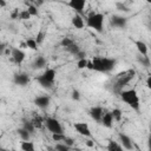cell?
Here are the masks:
<instances>
[{"instance_id": "27", "label": "cell", "mask_w": 151, "mask_h": 151, "mask_svg": "<svg viewBox=\"0 0 151 151\" xmlns=\"http://www.w3.org/2000/svg\"><path fill=\"white\" fill-rule=\"evenodd\" d=\"M73 42H74V40H73L72 38L65 37V38H63V39H61V41H60V45H61L64 48H67V47H68V46H71Z\"/></svg>"}, {"instance_id": "4", "label": "cell", "mask_w": 151, "mask_h": 151, "mask_svg": "<svg viewBox=\"0 0 151 151\" xmlns=\"http://www.w3.org/2000/svg\"><path fill=\"white\" fill-rule=\"evenodd\" d=\"M104 19H105L104 14L93 12V13H91L86 17L85 22H86L87 27L94 29L98 33H103V31H104Z\"/></svg>"}, {"instance_id": "44", "label": "cell", "mask_w": 151, "mask_h": 151, "mask_svg": "<svg viewBox=\"0 0 151 151\" xmlns=\"http://www.w3.org/2000/svg\"><path fill=\"white\" fill-rule=\"evenodd\" d=\"M150 51H151V45H150Z\"/></svg>"}, {"instance_id": "38", "label": "cell", "mask_w": 151, "mask_h": 151, "mask_svg": "<svg viewBox=\"0 0 151 151\" xmlns=\"http://www.w3.org/2000/svg\"><path fill=\"white\" fill-rule=\"evenodd\" d=\"M77 59H83V58H86V53L84 52V51H80L79 53H77L76 55H74Z\"/></svg>"}, {"instance_id": "30", "label": "cell", "mask_w": 151, "mask_h": 151, "mask_svg": "<svg viewBox=\"0 0 151 151\" xmlns=\"http://www.w3.org/2000/svg\"><path fill=\"white\" fill-rule=\"evenodd\" d=\"M116 8H117L118 11H120V12H129V11H130L129 7H127L124 2H122V1H117V2H116Z\"/></svg>"}, {"instance_id": "18", "label": "cell", "mask_w": 151, "mask_h": 151, "mask_svg": "<svg viewBox=\"0 0 151 151\" xmlns=\"http://www.w3.org/2000/svg\"><path fill=\"white\" fill-rule=\"evenodd\" d=\"M134 45L137 47V51L139 54H143V55H147V52H149V46L143 41V40H136L134 41Z\"/></svg>"}, {"instance_id": "34", "label": "cell", "mask_w": 151, "mask_h": 151, "mask_svg": "<svg viewBox=\"0 0 151 151\" xmlns=\"http://www.w3.org/2000/svg\"><path fill=\"white\" fill-rule=\"evenodd\" d=\"M44 39H45V32L41 29V31L38 32V34H37V37H35V40H37L38 45H40V44L44 41Z\"/></svg>"}, {"instance_id": "9", "label": "cell", "mask_w": 151, "mask_h": 151, "mask_svg": "<svg viewBox=\"0 0 151 151\" xmlns=\"http://www.w3.org/2000/svg\"><path fill=\"white\" fill-rule=\"evenodd\" d=\"M51 104V97L47 94H41V96H37L34 98V105L37 107H39L40 110H46Z\"/></svg>"}, {"instance_id": "32", "label": "cell", "mask_w": 151, "mask_h": 151, "mask_svg": "<svg viewBox=\"0 0 151 151\" xmlns=\"http://www.w3.org/2000/svg\"><path fill=\"white\" fill-rule=\"evenodd\" d=\"M27 9H28V12L31 13V15H32V17H37V15L39 14L38 7H37V6H34V5H28Z\"/></svg>"}, {"instance_id": "10", "label": "cell", "mask_w": 151, "mask_h": 151, "mask_svg": "<svg viewBox=\"0 0 151 151\" xmlns=\"http://www.w3.org/2000/svg\"><path fill=\"white\" fill-rule=\"evenodd\" d=\"M11 57H12L13 61H14L17 65H20V64H22V61L25 60V58H26V53H25L21 48L14 47V48L11 50Z\"/></svg>"}, {"instance_id": "35", "label": "cell", "mask_w": 151, "mask_h": 151, "mask_svg": "<svg viewBox=\"0 0 151 151\" xmlns=\"http://www.w3.org/2000/svg\"><path fill=\"white\" fill-rule=\"evenodd\" d=\"M33 124H34V126H35V129H40L41 126H42V123H45V120L42 122V119L40 118V117H35L33 120Z\"/></svg>"}, {"instance_id": "28", "label": "cell", "mask_w": 151, "mask_h": 151, "mask_svg": "<svg viewBox=\"0 0 151 151\" xmlns=\"http://www.w3.org/2000/svg\"><path fill=\"white\" fill-rule=\"evenodd\" d=\"M87 64H88V59H87V58L78 59V61H77V67H78L79 70H84V68H87Z\"/></svg>"}, {"instance_id": "7", "label": "cell", "mask_w": 151, "mask_h": 151, "mask_svg": "<svg viewBox=\"0 0 151 151\" xmlns=\"http://www.w3.org/2000/svg\"><path fill=\"white\" fill-rule=\"evenodd\" d=\"M29 80H31L29 79V76L27 73H25V72H19V73H15L13 76V83L15 85L20 86V87L27 86L28 83H29Z\"/></svg>"}, {"instance_id": "29", "label": "cell", "mask_w": 151, "mask_h": 151, "mask_svg": "<svg viewBox=\"0 0 151 151\" xmlns=\"http://www.w3.org/2000/svg\"><path fill=\"white\" fill-rule=\"evenodd\" d=\"M54 149L58 150V151H67V150L71 149V146H68L67 144H65V143H63V142H58L57 145L54 146Z\"/></svg>"}, {"instance_id": "2", "label": "cell", "mask_w": 151, "mask_h": 151, "mask_svg": "<svg viewBox=\"0 0 151 151\" xmlns=\"http://www.w3.org/2000/svg\"><path fill=\"white\" fill-rule=\"evenodd\" d=\"M120 99L126 104L129 105L132 110L134 111H139V107H140V100H139V96H138V92L134 90V88H127V90H123L120 93Z\"/></svg>"}, {"instance_id": "5", "label": "cell", "mask_w": 151, "mask_h": 151, "mask_svg": "<svg viewBox=\"0 0 151 151\" xmlns=\"http://www.w3.org/2000/svg\"><path fill=\"white\" fill-rule=\"evenodd\" d=\"M55 76H57V72L54 68H51V67H47L40 76L37 77V81L39 83V85L44 88H51L54 84V80H55Z\"/></svg>"}, {"instance_id": "24", "label": "cell", "mask_w": 151, "mask_h": 151, "mask_svg": "<svg viewBox=\"0 0 151 151\" xmlns=\"http://www.w3.org/2000/svg\"><path fill=\"white\" fill-rule=\"evenodd\" d=\"M67 52H70L71 54H73V55H76L77 53H79L81 50H80V47H79V45L78 44H76V42H73L71 46H68L67 48H65Z\"/></svg>"}, {"instance_id": "19", "label": "cell", "mask_w": 151, "mask_h": 151, "mask_svg": "<svg viewBox=\"0 0 151 151\" xmlns=\"http://www.w3.org/2000/svg\"><path fill=\"white\" fill-rule=\"evenodd\" d=\"M137 61L144 66V67H150L151 66V59L149 58V55H143V54H139L137 55Z\"/></svg>"}, {"instance_id": "36", "label": "cell", "mask_w": 151, "mask_h": 151, "mask_svg": "<svg viewBox=\"0 0 151 151\" xmlns=\"http://www.w3.org/2000/svg\"><path fill=\"white\" fill-rule=\"evenodd\" d=\"M72 99L73 100H77V101L80 99V92L78 90H73L72 91Z\"/></svg>"}, {"instance_id": "13", "label": "cell", "mask_w": 151, "mask_h": 151, "mask_svg": "<svg viewBox=\"0 0 151 151\" xmlns=\"http://www.w3.org/2000/svg\"><path fill=\"white\" fill-rule=\"evenodd\" d=\"M88 114H90V117H91L94 122L100 123V120H101V118H103V114H104V110H103L101 106H93V107L90 109Z\"/></svg>"}, {"instance_id": "37", "label": "cell", "mask_w": 151, "mask_h": 151, "mask_svg": "<svg viewBox=\"0 0 151 151\" xmlns=\"http://www.w3.org/2000/svg\"><path fill=\"white\" fill-rule=\"evenodd\" d=\"M63 143H65V144H67L68 146H71V147H72V146H73V144H74V140H73L71 137H67V136H66Z\"/></svg>"}, {"instance_id": "1", "label": "cell", "mask_w": 151, "mask_h": 151, "mask_svg": "<svg viewBox=\"0 0 151 151\" xmlns=\"http://www.w3.org/2000/svg\"><path fill=\"white\" fill-rule=\"evenodd\" d=\"M117 60L114 58H107V57H94L92 60H88L87 68L100 72V73H109L116 67Z\"/></svg>"}, {"instance_id": "20", "label": "cell", "mask_w": 151, "mask_h": 151, "mask_svg": "<svg viewBox=\"0 0 151 151\" xmlns=\"http://www.w3.org/2000/svg\"><path fill=\"white\" fill-rule=\"evenodd\" d=\"M106 149H107L109 151H122L124 147L122 146V144H120L119 142L110 140L109 144H107V146H106Z\"/></svg>"}, {"instance_id": "31", "label": "cell", "mask_w": 151, "mask_h": 151, "mask_svg": "<svg viewBox=\"0 0 151 151\" xmlns=\"http://www.w3.org/2000/svg\"><path fill=\"white\" fill-rule=\"evenodd\" d=\"M31 13L28 12V9H24V11H20V14H19V19L20 20H28L31 18Z\"/></svg>"}, {"instance_id": "25", "label": "cell", "mask_w": 151, "mask_h": 151, "mask_svg": "<svg viewBox=\"0 0 151 151\" xmlns=\"http://www.w3.org/2000/svg\"><path fill=\"white\" fill-rule=\"evenodd\" d=\"M111 113H112V116H113L114 122H120V120H122L123 112H122V110H120V109H113V110L111 111Z\"/></svg>"}, {"instance_id": "41", "label": "cell", "mask_w": 151, "mask_h": 151, "mask_svg": "<svg viewBox=\"0 0 151 151\" xmlns=\"http://www.w3.org/2000/svg\"><path fill=\"white\" fill-rule=\"evenodd\" d=\"M0 7L1 8H5L6 7V1L5 0H0Z\"/></svg>"}, {"instance_id": "14", "label": "cell", "mask_w": 151, "mask_h": 151, "mask_svg": "<svg viewBox=\"0 0 151 151\" xmlns=\"http://www.w3.org/2000/svg\"><path fill=\"white\" fill-rule=\"evenodd\" d=\"M118 138H119V143L122 144V146L124 149H126V150H132L133 149V142H132V139L127 134L120 132L118 134Z\"/></svg>"}, {"instance_id": "3", "label": "cell", "mask_w": 151, "mask_h": 151, "mask_svg": "<svg viewBox=\"0 0 151 151\" xmlns=\"http://www.w3.org/2000/svg\"><path fill=\"white\" fill-rule=\"evenodd\" d=\"M134 74H136V72L133 70H129V71H125V72L120 73L118 76V78L116 79V81L112 84V91L114 93L119 94L124 90V87L133 79Z\"/></svg>"}, {"instance_id": "23", "label": "cell", "mask_w": 151, "mask_h": 151, "mask_svg": "<svg viewBox=\"0 0 151 151\" xmlns=\"http://www.w3.org/2000/svg\"><path fill=\"white\" fill-rule=\"evenodd\" d=\"M26 47L29 48V50H33V51H37L38 50V42L35 39H32V38H28L26 40Z\"/></svg>"}, {"instance_id": "26", "label": "cell", "mask_w": 151, "mask_h": 151, "mask_svg": "<svg viewBox=\"0 0 151 151\" xmlns=\"http://www.w3.org/2000/svg\"><path fill=\"white\" fill-rule=\"evenodd\" d=\"M22 127L24 129H26L27 131H29L31 133H33L34 132V130H35V126H34V124H33V122L31 120H25L24 123H22Z\"/></svg>"}, {"instance_id": "8", "label": "cell", "mask_w": 151, "mask_h": 151, "mask_svg": "<svg viewBox=\"0 0 151 151\" xmlns=\"http://www.w3.org/2000/svg\"><path fill=\"white\" fill-rule=\"evenodd\" d=\"M110 24L111 26H113L114 28L118 29H124L127 25V19L123 15H112L110 19Z\"/></svg>"}, {"instance_id": "16", "label": "cell", "mask_w": 151, "mask_h": 151, "mask_svg": "<svg viewBox=\"0 0 151 151\" xmlns=\"http://www.w3.org/2000/svg\"><path fill=\"white\" fill-rule=\"evenodd\" d=\"M113 122H114V119H113V116H112L111 111H110V112H109V111H107V112H104L103 118H101V120H100V124L104 125L105 127L110 129V127H112Z\"/></svg>"}, {"instance_id": "40", "label": "cell", "mask_w": 151, "mask_h": 151, "mask_svg": "<svg viewBox=\"0 0 151 151\" xmlns=\"http://www.w3.org/2000/svg\"><path fill=\"white\" fill-rule=\"evenodd\" d=\"M147 147H149V150H151V134L147 138Z\"/></svg>"}, {"instance_id": "22", "label": "cell", "mask_w": 151, "mask_h": 151, "mask_svg": "<svg viewBox=\"0 0 151 151\" xmlns=\"http://www.w3.org/2000/svg\"><path fill=\"white\" fill-rule=\"evenodd\" d=\"M17 132H18L19 137L21 138V140H29V138H31V132H29V131H27L26 129L20 127V129H18V130H17Z\"/></svg>"}, {"instance_id": "39", "label": "cell", "mask_w": 151, "mask_h": 151, "mask_svg": "<svg viewBox=\"0 0 151 151\" xmlns=\"http://www.w3.org/2000/svg\"><path fill=\"white\" fill-rule=\"evenodd\" d=\"M146 86H147V88L151 91V74L146 78Z\"/></svg>"}, {"instance_id": "15", "label": "cell", "mask_w": 151, "mask_h": 151, "mask_svg": "<svg viewBox=\"0 0 151 151\" xmlns=\"http://www.w3.org/2000/svg\"><path fill=\"white\" fill-rule=\"evenodd\" d=\"M71 22H72L73 27L77 28V29H81V28H84V26L86 25V22H85V20L83 19V17H81L80 14H78V13H76V14L72 17Z\"/></svg>"}, {"instance_id": "33", "label": "cell", "mask_w": 151, "mask_h": 151, "mask_svg": "<svg viewBox=\"0 0 151 151\" xmlns=\"http://www.w3.org/2000/svg\"><path fill=\"white\" fill-rule=\"evenodd\" d=\"M65 137L66 136L64 133H52V139L54 142H64Z\"/></svg>"}, {"instance_id": "42", "label": "cell", "mask_w": 151, "mask_h": 151, "mask_svg": "<svg viewBox=\"0 0 151 151\" xmlns=\"http://www.w3.org/2000/svg\"><path fill=\"white\" fill-rule=\"evenodd\" d=\"M86 145H87V146H93V143H92L91 140H88V142H86Z\"/></svg>"}, {"instance_id": "6", "label": "cell", "mask_w": 151, "mask_h": 151, "mask_svg": "<svg viewBox=\"0 0 151 151\" xmlns=\"http://www.w3.org/2000/svg\"><path fill=\"white\" fill-rule=\"evenodd\" d=\"M45 126L47 127V130L51 132V133H64V129L60 124V122L55 118H52V117H48V118H45Z\"/></svg>"}, {"instance_id": "17", "label": "cell", "mask_w": 151, "mask_h": 151, "mask_svg": "<svg viewBox=\"0 0 151 151\" xmlns=\"http://www.w3.org/2000/svg\"><path fill=\"white\" fill-rule=\"evenodd\" d=\"M46 65H47L46 58L42 57V55H38V57L33 60V63H32V68H33V70H40V68L46 67Z\"/></svg>"}, {"instance_id": "43", "label": "cell", "mask_w": 151, "mask_h": 151, "mask_svg": "<svg viewBox=\"0 0 151 151\" xmlns=\"http://www.w3.org/2000/svg\"><path fill=\"white\" fill-rule=\"evenodd\" d=\"M150 134H151V125H150Z\"/></svg>"}, {"instance_id": "11", "label": "cell", "mask_w": 151, "mask_h": 151, "mask_svg": "<svg viewBox=\"0 0 151 151\" xmlns=\"http://www.w3.org/2000/svg\"><path fill=\"white\" fill-rule=\"evenodd\" d=\"M73 127L76 129V131L84 136V137H91V130H90V126L87 123H84V122H78V123H74Z\"/></svg>"}, {"instance_id": "21", "label": "cell", "mask_w": 151, "mask_h": 151, "mask_svg": "<svg viewBox=\"0 0 151 151\" xmlns=\"http://www.w3.org/2000/svg\"><path fill=\"white\" fill-rule=\"evenodd\" d=\"M20 149L24 151H34L35 146H34V143L31 140H22L20 144Z\"/></svg>"}, {"instance_id": "12", "label": "cell", "mask_w": 151, "mask_h": 151, "mask_svg": "<svg viewBox=\"0 0 151 151\" xmlns=\"http://www.w3.org/2000/svg\"><path fill=\"white\" fill-rule=\"evenodd\" d=\"M68 7H71L76 13L78 14H83L84 12V8H85V5H86V0H68L67 2Z\"/></svg>"}]
</instances>
